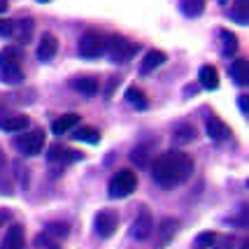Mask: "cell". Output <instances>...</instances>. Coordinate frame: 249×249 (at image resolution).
<instances>
[{
    "label": "cell",
    "mask_w": 249,
    "mask_h": 249,
    "mask_svg": "<svg viewBox=\"0 0 249 249\" xmlns=\"http://www.w3.org/2000/svg\"><path fill=\"white\" fill-rule=\"evenodd\" d=\"M191 173H194V159L179 149H170V152L161 154L152 165L154 182L163 189H175L177 184L186 182Z\"/></svg>",
    "instance_id": "cell-1"
},
{
    "label": "cell",
    "mask_w": 249,
    "mask_h": 249,
    "mask_svg": "<svg viewBox=\"0 0 249 249\" xmlns=\"http://www.w3.org/2000/svg\"><path fill=\"white\" fill-rule=\"evenodd\" d=\"M0 82H5V84H21L23 82L21 56L14 47H5L0 52Z\"/></svg>",
    "instance_id": "cell-2"
},
{
    "label": "cell",
    "mask_w": 249,
    "mask_h": 249,
    "mask_svg": "<svg viewBox=\"0 0 249 249\" xmlns=\"http://www.w3.org/2000/svg\"><path fill=\"white\" fill-rule=\"evenodd\" d=\"M135 52H138V44L126 40L124 35H112L105 42V54L109 56L112 63H126L128 58L135 56Z\"/></svg>",
    "instance_id": "cell-3"
},
{
    "label": "cell",
    "mask_w": 249,
    "mask_h": 249,
    "mask_svg": "<svg viewBox=\"0 0 249 249\" xmlns=\"http://www.w3.org/2000/svg\"><path fill=\"white\" fill-rule=\"evenodd\" d=\"M138 186V177L133 170H119V173L112 175L107 184V194L109 198H128Z\"/></svg>",
    "instance_id": "cell-4"
},
{
    "label": "cell",
    "mask_w": 249,
    "mask_h": 249,
    "mask_svg": "<svg viewBox=\"0 0 249 249\" xmlns=\"http://www.w3.org/2000/svg\"><path fill=\"white\" fill-rule=\"evenodd\" d=\"M105 42H107V37L105 35H100L98 31H87L82 37H79V56L82 58H89V61H93V58H100V56L105 54Z\"/></svg>",
    "instance_id": "cell-5"
},
{
    "label": "cell",
    "mask_w": 249,
    "mask_h": 249,
    "mask_svg": "<svg viewBox=\"0 0 249 249\" xmlns=\"http://www.w3.org/2000/svg\"><path fill=\"white\" fill-rule=\"evenodd\" d=\"M14 147L23 156H37L44 149V130L40 128L23 130V133H19V138L14 140Z\"/></svg>",
    "instance_id": "cell-6"
},
{
    "label": "cell",
    "mask_w": 249,
    "mask_h": 249,
    "mask_svg": "<svg viewBox=\"0 0 249 249\" xmlns=\"http://www.w3.org/2000/svg\"><path fill=\"white\" fill-rule=\"evenodd\" d=\"M117 226H119V217L114 210H100L93 219V231L100 240H107L117 233Z\"/></svg>",
    "instance_id": "cell-7"
},
{
    "label": "cell",
    "mask_w": 249,
    "mask_h": 249,
    "mask_svg": "<svg viewBox=\"0 0 249 249\" xmlns=\"http://www.w3.org/2000/svg\"><path fill=\"white\" fill-rule=\"evenodd\" d=\"M152 233H154V217L147 207H142L138 212V217H135V221H133V226H130V235L142 242V240L152 238Z\"/></svg>",
    "instance_id": "cell-8"
},
{
    "label": "cell",
    "mask_w": 249,
    "mask_h": 249,
    "mask_svg": "<svg viewBox=\"0 0 249 249\" xmlns=\"http://www.w3.org/2000/svg\"><path fill=\"white\" fill-rule=\"evenodd\" d=\"M177 231H179V221L173 217H165L159 221V231H156V247L165 249L175 238H177Z\"/></svg>",
    "instance_id": "cell-9"
},
{
    "label": "cell",
    "mask_w": 249,
    "mask_h": 249,
    "mask_svg": "<svg viewBox=\"0 0 249 249\" xmlns=\"http://www.w3.org/2000/svg\"><path fill=\"white\" fill-rule=\"evenodd\" d=\"M205 130H207V138L212 142H226L233 138L231 126H228L224 119H219V117H210L205 124Z\"/></svg>",
    "instance_id": "cell-10"
},
{
    "label": "cell",
    "mask_w": 249,
    "mask_h": 249,
    "mask_svg": "<svg viewBox=\"0 0 249 249\" xmlns=\"http://www.w3.org/2000/svg\"><path fill=\"white\" fill-rule=\"evenodd\" d=\"M0 249H26V233L21 224H12L0 242Z\"/></svg>",
    "instance_id": "cell-11"
},
{
    "label": "cell",
    "mask_w": 249,
    "mask_h": 249,
    "mask_svg": "<svg viewBox=\"0 0 249 249\" xmlns=\"http://www.w3.org/2000/svg\"><path fill=\"white\" fill-rule=\"evenodd\" d=\"M58 52V40H56V35L52 33H44L42 37H40V44H37V58L47 63V61H52Z\"/></svg>",
    "instance_id": "cell-12"
},
{
    "label": "cell",
    "mask_w": 249,
    "mask_h": 249,
    "mask_svg": "<svg viewBox=\"0 0 249 249\" xmlns=\"http://www.w3.org/2000/svg\"><path fill=\"white\" fill-rule=\"evenodd\" d=\"M165 61H168V56H165V52H161V49H152V52H147L144 58H142V63H140V75H152L154 70H156V68H161Z\"/></svg>",
    "instance_id": "cell-13"
},
{
    "label": "cell",
    "mask_w": 249,
    "mask_h": 249,
    "mask_svg": "<svg viewBox=\"0 0 249 249\" xmlns=\"http://www.w3.org/2000/svg\"><path fill=\"white\" fill-rule=\"evenodd\" d=\"M28 124H31V119L23 117V114H5V117H0V130H5V133H23L28 128Z\"/></svg>",
    "instance_id": "cell-14"
},
{
    "label": "cell",
    "mask_w": 249,
    "mask_h": 249,
    "mask_svg": "<svg viewBox=\"0 0 249 249\" xmlns=\"http://www.w3.org/2000/svg\"><path fill=\"white\" fill-rule=\"evenodd\" d=\"M228 72H231V79L238 84V87H247L249 84V63L245 58H235L231 68H228Z\"/></svg>",
    "instance_id": "cell-15"
},
{
    "label": "cell",
    "mask_w": 249,
    "mask_h": 249,
    "mask_svg": "<svg viewBox=\"0 0 249 249\" xmlns=\"http://www.w3.org/2000/svg\"><path fill=\"white\" fill-rule=\"evenodd\" d=\"M47 159L52 163L61 161V163H70V161H82L84 156L79 152H72V149H65L61 144H54V147H49V152H47Z\"/></svg>",
    "instance_id": "cell-16"
},
{
    "label": "cell",
    "mask_w": 249,
    "mask_h": 249,
    "mask_svg": "<svg viewBox=\"0 0 249 249\" xmlns=\"http://www.w3.org/2000/svg\"><path fill=\"white\" fill-rule=\"evenodd\" d=\"M79 119H82L79 114H63V117H58V119L52 124V133H54V135H65V133H70V130L79 124Z\"/></svg>",
    "instance_id": "cell-17"
},
{
    "label": "cell",
    "mask_w": 249,
    "mask_h": 249,
    "mask_svg": "<svg viewBox=\"0 0 249 249\" xmlns=\"http://www.w3.org/2000/svg\"><path fill=\"white\" fill-rule=\"evenodd\" d=\"M198 79H200V87L207 89V91H214L219 87V72L214 65H203L200 72H198Z\"/></svg>",
    "instance_id": "cell-18"
},
{
    "label": "cell",
    "mask_w": 249,
    "mask_h": 249,
    "mask_svg": "<svg viewBox=\"0 0 249 249\" xmlns=\"http://www.w3.org/2000/svg\"><path fill=\"white\" fill-rule=\"evenodd\" d=\"M124 98L128 100L130 107H135V109H147V107H149L147 93H144L142 89H138V87H128V89H126V93H124Z\"/></svg>",
    "instance_id": "cell-19"
},
{
    "label": "cell",
    "mask_w": 249,
    "mask_h": 249,
    "mask_svg": "<svg viewBox=\"0 0 249 249\" xmlns=\"http://www.w3.org/2000/svg\"><path fill=\"white\" fill-rule=\"evenodd\" d=\"M72 89L82 96H96L98 93V82L93 77H77L72 79Z\"/></svg>",
    "instance_id": "cell-20"
},
{
    "label": "cell",
    "mask_w": 249,
    "mask_h": 249,
    "mask_svg": "<svg viewBox=\"0 0 249 249\" xmlns=\"http://www.w3.org/2000/svg\"><path fill=\"white\" fill-rule=\"evenodd\" d=\"M231 19L240 26H247L249 21V0H235L233 10H231Z\"/></svg>",
    "instance_id": "cell-21"
},
{
    "label": "cell",
    "mask_w": 249,
    "mask_h": 249,
    "mask_svg": "<svg viewBox=\"0 0 249 249\" xmlns=\"http://www.w3.org/2000/svg\"><path fill=\"white\" fill-rule=\"evenodd\" d=\"M179 10H182L184 17L196 19V17H200L203 10H205V0H182V2H179Z\"/></svg>",
    "instance_id": "cell-22"
},
{
    "label": "cell",
    "mask_w": 249,
    "mask_h": 249,
    "mask_svg": "<svg viewBox=\"0 0 249 249\" xmlns=\"http://www.w3.org/2000/svg\"><path fill=\"white\" fill-rule=\"evenodd\" d=\"M12 35L19 40V42H28L31 40V35H33V21L31 19H21V21H17L14 23V28H12Z\"/></svg>",
    "instance_id": "cell-23"
},
{
    "label": "cell",
    "mask_w": 249,
    "mask_h": 249,
    "mask_svg": "<svg viewBox=\"0 0 249 249\" xmlns=\"http://www.w3.org/2000/svg\"><path fill=\"white\" fill-rule=\"evenodd\" d=\"M219 37H221V54L224 56H233L238 52V37L233 35L231 31H219Z\"/></svg>",
    "instance_id": "cell-24"
},
{
    "label": "cell",
    "mask_w": 249,
    "mask_h": 249,
    "mask_svg": "<svg viewBox=\"0 0 249 249\" xmlns=\"http://www.w3.org/2000/svg\"><path fill=\"white\" fill-rule=\"evenodd\" d=\"M194 138H196V128L191 124H179V126L175 128V140L179 142V144H189Z\"/></svg>",
    "instance_id": "cell-25"
},
{
    "label": "cell",
    "mask_w": 249,
    "mask_h": 249,
    "mask_svg": "<svg viewBox=\"0 0 249 249\" xmlns=\"http://www.w3.org/2000/svg\"><path fill=\"white\" fill-rule=\"evenodd\" d=\"M68 231H70V226L65 221H52V224H47V228H44V233H49L56 240L68 238Z\"/></svg>",
    "instance_id": "cell-26"
},
{
    "label": "cell",
    "mask_w": 249,
    "mask_h": 249,
    "mask_svg": "<svg viewBox=\"0 0 249 249\" xmlns=\"http://www.w3.org/2000/svg\"><path fill=\"white\" fill-rule=\"evenodd\" d=\"M77 140L82 142H89V144H96L98 140H100V133H98V128H91V126H84V128H79L75 133Z\"/></svg>",
    "instance_id": "cell-27"
},
{
    "label": "cell",
    "mask_w": 249,
    "mask_h": 249,
    "mask_svg": "<svg viewBox=\"0 0 249 249\" xmlns=\"http://www.w3.org/2000/svg\"><path fill=\"white\" fill-rule=\"evenodd\" d=\"M214 242H217V233H214V231H205V233H200V235L196 238V245H198V249L214 247Z\"/></svg>",
    "instance_id": "cell-28"
},
{
    "label": "cell",
    "mask_w": 249,
    "mask_h": 249,
    "mask_svg": "<svg viewBox=\"0 0 249 249\" xmlns=\"http://www.w3.org/2000/svg\"><path fill=\"white\" fill-rule=\"evenodd\" d=\"M35 245H37L40 249H58V240L52 238L49 233H44V231H42V233L35 238Z\"/></svg>",
    "instance_id": "cell-29"
},
{
    "label": "cell",
    "mask_w": 249,
    "mask_h": 249,
    "mask_svg": "<svg viewBox=\"0 0 249 249\" xmlns=\"http://www.w3.org/2000/svg\"><path fill=\"white\" fill-rule=\"evenodd\" d=\"M130 161L135 163V165H140V168H144V165H147V149H144V147L135 149V152L130 154Z\"/></svg>",
    "instance_id": "cell-30"
},
{
    "label": "cell",
    "mask_w": 249,
    "mask_h": 249,
    "mask_svg": "<svg viewBox=\"0 0 249 249\" xmlns=\"http://www.w3.org/2000/svg\"><path fill=\"white\" fill-rule=\"evenodd\" d=\"M10 221H12V212L7 207H0V228L10 226Z\"/></svg>",
    "instance_id": "cell-31"
},
{
    "label": "cell",
    "mask_w": 249,
    "mask_h": 249,
    "mask_svg": "<svg viewBox=\"0 0 249 249\" xmlns=\"http://www.w3.org/2000/svg\"><path fill=\"white\" fill-rule=\"evenodd\" d=\"M12 28H14V23L12 21H5V19H0V35H12Z\"/></svg>",
    "instance_id": "cell-32"
},
{
    "label": "cell",
    "mask_w": 249,
    "mask_h": 249,
    "mask_svg": "<svg viewBox=\"0 0 249 249\" xmlns=\"http://www.w3.org/2000/svg\"><path fill=\"white\" fill-rule=\"evenodd\" d=\"M117 84H119V77H112V79H109V84H107V89H105V98L112 96V91H114Z\"/></svg>",
    "instance_id": "cell-33"
},
{
    "label": "cell",
    "mask_w": 249,
    "mask_h": 249,
    "mask_svg": "<svg viewBox=\"0 0 249 249\" xmlns=\"http://www.w3.org/2000/svg\"><path fill=\"white\" fill-rule=\"evenodd\" d=\"M238 105H240V109H242V114H247V112H249V98L247 96H240L238 98Z\"/></svg>",
    "instance_id": "cell-34"
},
{
    "label": "cell",
    "mask_w": 249,
    "mask_h": 249,
    "mask_svg": "<svg viewBox=\"0 0 249 249\" xmlns=\"http://www.w3.org/2000/svg\"><path fill=\"white\" fill-rule=\"evenodd\" d=\"M7 7H10V0H0V14L7 12Z\"/></svg>",
    "instance_id": "cell-35"
},
{
    "label": "cell",
    "mask_w": 249,
    "mask_h": 249,
    "mask_svg": "<svg viewBox=\"0 0 249 249\" xmlns=\"http://www.w3.org/2000/svg\"><path fill=\"white\" fill-rule=\"evenodd\" d=\"M219 2H221V5H226V2H228V0H219Z\"/></svg>",
    "instance_id": "cell-36"
},
{
    "label": "cell",
    "mask_w": 249,
    "mask_h": 249,
    "mask_svg": "<svg viewBox=\"0 0 249 249\" xmlns=\"http://www.w3.org/2000/svg\"><path fill=\"white\" fill-rule=\"evenodd\" d=\"M37 2H49V0H37Z\"/></svg>",
    "instance_id": "cell-37"
}]
</instances>
